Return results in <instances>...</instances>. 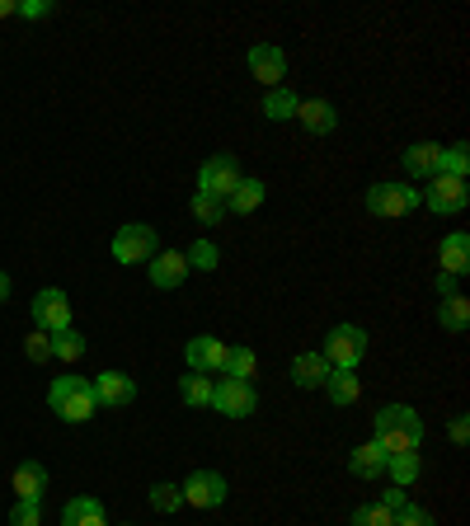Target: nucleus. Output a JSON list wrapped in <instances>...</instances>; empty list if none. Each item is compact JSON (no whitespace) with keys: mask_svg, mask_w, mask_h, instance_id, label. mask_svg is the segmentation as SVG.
Returning a JSON list of instances; mask_svg holds the SVG:
<instances>
[{"mask_svg":"<svg viewBox=\"0 0 470 526\" xmlns=\"http://www.w3.org/2000/svg\"><path fill=\"white\" fill-rule=\"evenodd\" d=\"M179 395H184V404H193V409H207V404H212V381L193 372L179 381Z\"/></svg>","mask_w":470,"mask_h":526,"instance_id":"nucleus-29","label":"nucleus"},{"mask_svg":"<svg viewBox=\"0 0 470 526\" xmlns=\"http://www.w3.org/2000/svg\"><path fill=\"white\" fill-rule=\"evenodd\" d=\"M52 10H57L52 0H19V15H24V19H47Z\"/></svg>","mask_w":470,"mask_h":526,"instance_id":"nucleus-38","label":"nucleus"},{"mask_svg":"<svg viewBox=\"0 0 470 526\" xmlns=\"http://www.w3.org/2000/svg\"><path fill=\"white\" fill-rule=\"evenodd\" d=\"M5 301H10V278L0 273V306H5Z\"/></svg>","mask_w":470,"mask_h":526,"instance_id":"nucleus-43","label":"nucleus"},{"mask_svg":"<svg viewBox=\"0 0 470 526\" xmlns=\"http://www.w3.org/2000/svg\"><path fill=\"white\" fill-rule=\"evenodd\" d=\"M466 437H470V423L466 418H452V442L456 447H466Z\"/></svg>","mask_w":470,"mask_h":526,"instance_id":"nucleus-40","label":"nucleus"},{"mask_svg":"<svg viewBox=\"0 0 470 526\" xmlns=\"http://www.w3.org/2000/svg\"><path fill=\"white\" fill-rule=\"evenodd\" d=\"M85 334H76V329H62V334H52V357H62V362H80L85 357Z\"/></svg>","mask_w":470,"mask_h":526,"instance_id":"nucleus-27","label":"nucleus"},{"mask_svg":"<svg viewBox=\"0 0 470 526\" xmlns=\"http://www.w3.org/2000/svg\"><path fill=\"white\" fill-rule=\"evenodd\" d=\"M325 390H329V400L339 404V409H348V404L362 395V381H358V372H329Z\"/></svg>","mask_w":470,"mask_h":526,"instance_id":"nucleus-25","label":"nucleus"},{"mask_svg":"<svg viewBox=\"0 0 470 526\" xmlns=\"http://www.w3.org/2000/svg\"><path fill=\"white\" fill-rule=\"evenodd\" d=\"M433 287H438V296H456V278H452V273H438Z\"/></svg>","mask_w":470,"mask_h":526,"instance_id":"nucleus-41","label":"nucleus"},{"mask_svg":"<svg viewBox=\"0 0 470 526\" xmlns=\"http://www.w3.org/2000/svg\"><path fill=\"white\" fill-rule=\"evenodd\" d=\"M33 325L43 329V334L71 329V301H66L62 287H43V292L33 296Z\"/></svg>","mask_w":470,"mask_h":526,"instance_id":"nucleus-8","label":"nucleus"},{"mask_svg":"<svg viewBox=\"0 0 470 526\" xmlns=\"http://www.w3.org/2000/svg\"><path fill=\"white\" fill-rule=\"evenodd\" d=\"M146 273H151V282H156L160 292H174V287L188 278V259L179 249H170V254H156V259L146 263Z\"/></svg>","mask_w":470,"mask_h":526,"instance_id":"nucleus-14","label":"nucleus"},{"mask_svg":"<svg viewBox=\"0 0 470 526\" xmlns=\"http://www.w3.org/2000/svg\"><path fill=\"white\" fill-rule=\"evenodd\" d=\"M90 386H94V400L104 404V409H127V404L137 400V381L127 372H99Z\"/></svg>","mask_w":470,"mask_h":526,"instance_id":"nucleus-12","label":"nucleus"},{"mask_svg":"<svg viewBox=\"0 0 470 526\" xmlns=\"http://www.w3.org/2000/svg\"><path fill=\"white\" fill-rule=\"evenodd\" d=\"M245 174H240V160L235 155H212V160H203V170H198V193H207V198H231L235 184H240Z\"/></svg>","mask_w":470,"mask_h":526,"instance_id":"nucleus-5","label":"nucleus"},{"mask_svg":"<svg viewBox=\"0 0 470 526\" xmlns=\"http://www.w3.org/2000/svg\"><path fill=\"white\" fill-rule=\"evenodd\" d=\"M24 353H29V362H52V334L33 329L29 339H24Z\"/></svg>","mask_w":470,"mask_h":526,"instance_id":"nucleus-35","label":"nucleus"},{"mask_svg":"<svg viewBox=\"0 0 470 526\" xmlns=\"http://www.w3.org/2000/svg\"><path fill=\"white\" fill-rule=\"evenodd\" d=\"M348 470H353L358 480H381V475H386V451L376 447V442H362V447H353V456H348Z\"/></svg>","mask_w":470,"mask_h":526,"instance_id":"nucleus-18","label":"nucleus"},{"mask_svg":"<svg viewBox=\"0 0 470 526\" xmlns=\"http://www.w3.org/2000/svg\"><path fill=\"white\" fill-rule=\"evenodd\" d=\"M5 15H19V0H0V19Z\"/></svg>","mask_w":470,"mask_h":526,"instance_id":"nucleus-42","label":"nucleus"},{"mask_svg":"<svg viewBox=\"0 0 470 526\" xmlns=\"http://www.w3.org/2000/svg\"><path fill=\"white\" fill-rule=\"evenodd\" d=\"M320 357L329 362V372H358L362 357H367V329L358 325H334L329 329Z\"/></svg>","mask_w":470,"mask_h":526,"instance_id":"nucleus-3","label":"nucleus"},{"mask_svg":"<svg viewBox=\"0 0 470 526\" xmlns=\"http://www.w3.org/2000/svg\"><path fill=\"white\" fill-rule=\"evenodd\" d=\"M297 104H301V94L292 90V85H278V90L264 94V118H273V123H287V118H297Z\"/></svg>","mask_w":470,"mask_h":526,"instance_id":"nucleus-22","label":"nucleus"},{"mask_svg":"<svg viewBox=\"0 0 470 526\" xmlns=\"http://www.w3.org/2000/svg\"><path fill=\"white\" fill-rule=\"evenodd\" d=\"M386 475H391L395 489H409V484L419 480V451H395V456H386Z\"/></svg>","mask_w":470,"mask_h":526,"instance_id":"nucleus-23","label":"nucleus"},{"mask_svg":"<svg viewBox=\"0 0 470 526\" xmlns=\"http://www.w3.org/2000/svg\"><path fill=\"white\" fill-rule=\"evenodd\" d=\"M292 381H297L301 390H320L329 381V362L320 353H297V362H292Z\"/></svg>","mask_w":470,"mask_h":526,"instance_id":"nucleus-19","label":"nucleus"},{"mask_svg":"<svg viewBox=\"0 0 470 526\" xmlns=\"http://www.w3.org/2000/svg\"><path fill=\"white\" fill-rule=\"evenodd\" d=\"M212 409L226 418H250L254 409H259V395H254L250 381H231V376H226V381L212 386Z\"/></svg>","mask_w":470,"mask_h":526,"instance_id":"nucleus-9","label":"nucleus"},{"mask_svg":"<svg viewBox=\"0 0 470 526\" xmlns=\"http://www.w3.org/2000/svg\"><path fill=\"white\" fill-rule=\"evenodd\" d=\"M179 489H184V503H193V508H221L226 503V480L217 470H193Z\"/></svg>","mask_w":470,"mask_h":526,"instance_id":"nucleus-11","label":"nucleus"},{"mask_svg":"<svg viewBox=\"0 0 470 526\" xmlns=\"http://www.w3.org/2000/svg\"><path fill=\"white\" fill-rule=\"evenodd\" d=\"M221 372L231 381H250L254 376V348H226V367Z\"/></svg>","mask_w":470,"mask_h":526,"instance_id":"nucleus-30","label":"nucleus"},{"mask_svg":"<svg viewBox=\"0 0 470 526\" xmlns=\"http://www.w3.org/2000/svg\"><path fill=\"white\" fill-rule=\"evenodd\" d=\"M466 170H470L466 146H447V151H438V174H447V179H466Z\"/></svg>","mask_w":470,"mask_h":526,"instance_id":"nucleus-31","label":"nucleus"},{"mask_svg":"<svg viewBox=\"0 0 470 526\" xmlns=\"http://www.w3.org/2000/svg\"><path fill=\"white\" fill-rule=\"evenodd\" d=\"M264 193H268V188L259 184V179H240V184H235V193L226 198V207H231V212H254V207L264 202Z\"/></svg>","mask_w":470,"mask_h":526,"instance_id":"nucleus-26","label":"nucleus"},{"mask_svg":"<svg viewBox=\"0 0 470 526\" xmlns=\"http://www.w3.org/2000/svg\"><path fill=\"white\" fill-rule=\"evenodd\" d=\"M179 503H184L179 484H151V508L156 512H179Z\"/></svg>","mask_w":470,"mask_h":526,"instance_id":"nucleus-33","label":"nucleus"},{"mask_svg":"<svg viewBox=\"0 0 470 526\" xmlns=\"http://www.w3.org/2000/svg\"><path fill=\"white\" fill-rule=\"evenodd\" d=\"M245 62H250V76L259 80V85H268V90H278L282 76H287V52H282L278 43H254Z\"/></svg>","mask_w":470,"mask_h":526,"instance_id":"nucleus-10","label":"nucleus"},{"mask_svg":"<svg viewBox=\"0 0 470 526\" xmlns=\"http://www.w3.org/2000/svg\"><path fill=\"white\" fill-rule=\"evenodd\" d=\"M353 526H395V512H386L381 503H362L353 512Z\"/></svg>","mask_w":470,"mask_h":526,"instance_id":"nucleus-34","label":"nucleus"},{"mask_svg":"<svg viewBox=\"0 0 470 526\" xmlns=\"http://www.w3.org/2000/svg\"><path fill=\"white\" fill-rule=\"evenodd\" d=\"M62 526H109L104 522V503H99V498H71V503H66L62 508Z\"/></svg>","mask_w":470,"mask_h":526,"instance_id":"nucleus-20","label":"nucleus"},{"mask_svg":"<svg viewBox=\"0 0 470 526\" xmlns=\"http://www.w3.org/2000/svg\"><path fill=\"white\" fill-rule=\"evenodd\" d=\"M156 254H160L156 226H146V221H132V226L113 235V259L118 263H151Z\"/></svg>","mask_w":470,"mask_h":526,"instance_id":"nucleus-4","label":"nucleus"},{"mask_svg":"<svg viewBox=\"0 0 470 526\" xmlns=\"http://www.w3.org/2000/svg\"><path fill=\"white\" fill-rule=\"evenodd\" d=\"M184 362H188V372H198V376L221 372L226 367V343L212 339V334H198V339H188Z\"/></svg>","mask_w":470,"mask_h":526,"instance_id":"nucleus-13","label":"nucleus"},{"mask_svg":"<svg viewBox=\"0 0 470 526\" xmlns=\"http://www.w3.org/2000/svg\"><path fill=\"white\" fill-rule=\"evenodd\" d=\"M184 259H188V273H193V268H198V273H217L221 249L212 245V240H193V249H188Z\"/></svg>","mask_w":470,"mask_h":526,"instance_id":"nucleus-28","label":"nucleus"},{"mask_svg":"<svg viewBox=\"0 0 470 526\" xmlns=\"http://www.w3.org/2000/svg\"><path fill=\"white\" fill-rule=\"evenodd\" d=\"M38 522H43V508L33 498H19L15 508H10V526H38Z\"/></svg>","mask_w":470,"mask_h":526,"instance_id":"nucleus-36","label":"nucleus"},{"mask_svg":"<svg viewBox=\"0 0 470 526\" xmlns=\"http://www.w3.org/2000/svg\"><path fill=\"white\" fill-rule=\"evenodd\" d=\"M188 207H193V217L203 221V226H221V217H226V202L207 198V193H193V202H188Z\"/></svg>","mask_w":470,"mask_h":526,"instance_id":"nucleus-32","label":"nucleus"},{"mask_svg":"<svg viewBox=\"0 0 470 526\" xmlns=\"http://www.w3.org/2000/svg\"><path fill=\"white\" fill-rule=\"evenodd\" d=\"M419 202L428 207V212H438V217H452V212H461V207L470 202V188H466V179L433 174V179H428V188L419 193Z\"/></svg>","mask_w":470,"mask_h":526,"instance_id":"nucleus-6","label":"nucleus"},{"mask_svg":"<svg viewBox=\"0 0 470 526\" xmlns=\"http://www.w3.org/2000/svg\"><path fill=\"white\" fill-rule=\"evenodd\" d=\"M438 273H452V278H461V273H470V235L466 231H452L447 240H442L438 249Z\"/></svg>","mask_w":470,"mask_h":526,"instance_id":"nucleus-15","label":"nucleus"},{"mask_svg":"<svg viewBox=\"0 0 470 526\" xmlns=\"http://www.w3.org/2000/svg\"><path fill=\"white\" fill-rule=\"evenodd\" d=\"M372 442H376L381 451H386V456H395V451H419V442H423L419 414H414L409 404H386V409L376 414Z\"/></svg>","mask_w":470,"mask_h":526,"instance_id":"nucleus-1","label":"nucleus"},{"mask_svg":"<svg viewBox=\"0 0 470 526\" xmlns=\"http://www.w3.org/2000/svg\"><path fill=\"white\" fill-rule=\"evenodd\" d=\"M438 141H414V146H405V174H414V179H433L438 174Z\"/></svg>","mask_w":470,"mask_h":526,"instance_id":"nucleus-17","label":"nucleus"},{"mask_svg":"<svg viewBox=\"0 0 470 526\" xmlns=\"http://www.w3.org/2000/svg\"><path fill=\"white\" fill-rule=\"evenodd\" d=\"M43 489H47V470H43V465H38V461L19 465V470H15V494L38 503V498H43Z\"/></svg>","mask_w":470,"mask_h":526,"instance_id":"nucleus-24","label":"nucleus"},{"mask_svg":"<svg viewBox=\"0 0 470 526\" xmlns=\"http://www.w3.org/2000/svg\"><path fill=\"white\" fill-rule=\"evenodd\" d=\"M297 118H301V127H306V132H315V137H325V132H334V127H339V113H334V104H329V99H301Z\"/></svg>","mask_w":470,"mask_h":526,"instance_id":"nucleus-16","label":"nucleus"},{"mask_svg":"<svg viewBox=\"0 0 470 526\" xmlns=\"http://www.w3.org/2000/svg\"><path fill=\"white\" fill-rule=\"evenodd\" d=\"M395 526H438V522H433V512H423V508H414V503H405V508L395 512Z\"/></svg>","mask_w":470,"mask_h":526,"instance_id":"nucleus-37","label":"nucleus"},{"mask_svg":"<svg viewBox=\"0 0 470 526\" xmlns=\"http://www.w3.org/2000/svg\"><path fill=\"white\" fill-rule=\"evenodd\" d=\"M47 404H52V414L66 418V423H90V418L99 414L94 386L85 376H57V381L47 386Z\"/></svg>","mask_w":470,"mask_h":526,"instance_id":"nucleus-2","label":"nucleus"},{"mask_svg":"<svg viewBox=\"0 0 470 526\" xmlns=\"http://www.w3.org/2000/svg\"><path fill=\"white\" fill-rule=\"evenodd\" d=\"M438 325L447 329V334H466V325H470V296H442L438 301Z\"/></svg>","mask_w":470,"mask_h":526,"instance_id":"nucleus-21","label":"nucleus"},{"mask_svg":"<svg viewBox=\"0 0 470 526\" xmlns=\"http://www.w3.org/2000/svg\"><path fill=\"white\" fill-rule=\"evenodd\" d=\"M414 207H419V188H405V184L367 188V212H372V217H409Z\"/></svg>","mask_w":470,"mask_h":526,"instance_id":"nucleus-7","label":"nucleus"},{"mask_svg":"<svg viewBox=\"0 0 470 526\" xmlns=\"http://www.w3.org/2000/svg\"><path fill=\"white\" fill-rule=\"evenodd\" d=\"M405 503H409L405 489H386V494H381V508H386V512H400Z\"/></svg>","mask_w":470,"mask_h":526,"instance_id":"nucleus-39","label":"nucleus"}]
</instances>
